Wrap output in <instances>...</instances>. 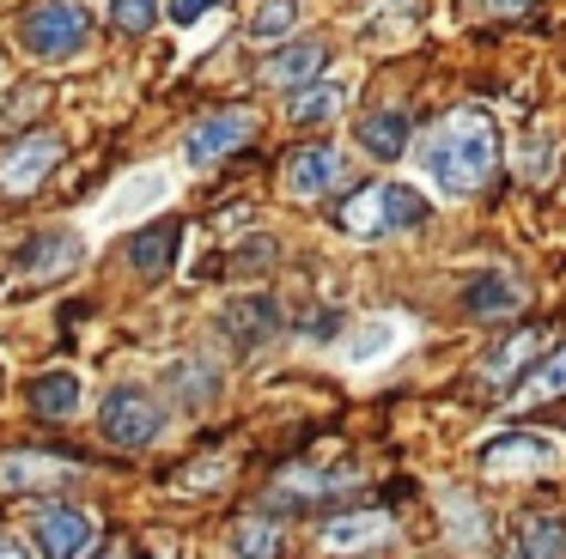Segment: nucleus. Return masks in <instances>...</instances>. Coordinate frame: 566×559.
<instances>
[{
	"mask_svg": "<svg viewBox=\"0 0 566 559\" xmlns=\"http://www.w3.org/2000/svg\"><path fill=\"white\" fill-rule=\"evenodd\" d=\"M0 383H7V371H0Z\"/></svg>",
	"mask_w": 566,
	"mask_h": 559,
	"instance_id": "30",
	"label": "nucleus"
},
{
	"mask_svg": "<svg viewBox=\"0 0 566 559\" xmlns=\"http://www.w3.org/2000/svg\"><path fill=\"white\" fill-rule=\"evenodd\" d=\"M481 7H488L493 19H517V12H530L536 0H481Z\"/></svg>",
	"mask_w": 566,
	"mask_h": 559,
	"instance_id": "28",
	"label": "nucleus"
},
{
	"mask_svg": "<svg viewBox=\"0 0 566 559\" xmlns=\"http://www.w3.org/2000/svg\"><path fill=\"white\" fill-rule=\"evenodd\" d=\"M427 219H432V201L420 189H408V182H366V189H354L342 201L335 225L347 238H390V231H415Z\"/></svg>",
	"mask_w": 566,
	"mask_h": 559,
	"instance_id": "2",
	"label": "nucleus"
},
{
	"mask_svg": "<svg viewBox=\"0 0 566 559\" xmlns=\"http://www.w3.org/2000/svg\"><path fill=\"white\" fill-rule=\"evenodd\" d=\"M226 335L238 340V347H262V340H274L281 335V304L269 298V292H256V298H238V304H226Z\"/></svg>",
	"mask_w": 566,
	"mask_h": 559,
	"instance_id": "13",
	"label": "nucleus"
},
{
	"mask_svg": "<svg viewBox=\"0 0 566 559\" xmlns=\"http://www.w3.org/2000/svg\"><path fill=\"white\" fill-rule=\"evenodd\" d=\"M55 165H62V134L50 128L19 134V140L0 146V194H31Z\"/></svg>",
	"mask_w": 566,
	"mask_h": 559,
	"instance_id": "5",
	"label": "nucleus"
},
{
	"mask_svg": "<svg viewBox=\"0 0 566 559\" xmlns=\"http://www.w3.org/2000/svg\"><path fill=\"white\" fill-rule=\"evenodd\" d=\"M177 243H184V225H171V219H159V225H140L135 238H128V262H135V274H171L177 262Z\"/></svg>",
	"mask_w": 566,
	"mask_h": 559,
	"instance_id": "15",
	"label": "nucleus"
},
{
	"mask_svg": "<svg viewBox=\"0 0 566 559\" xmlns=\"http://www.w3.org/2000/svg\"><path fill=\"white\" fill-rule=\"evenodd\" d=\"M505 559H566V517L560 510H530V517H517L512 541H505Z\"/></svg>",
	"mask_w": 566,
	"mask_h": 559,
	"instance_id": "10",
	"label": "nucleus"
},
{
	"mask_svg": "<svg viewBox=\"0 0 566 559\" xmlns=\"http://www.w3.org/2000/svg\"><path fill=\"white\" fill-rule=\"evenodd\" d=\"M347 109V80H311L293 92V122L298 128H317V122L342 116Z\"/></svg>",
	"mask_w": 566,
	"mask_h": 559,
	"instance_id": "19",
	"label": "nucleus"
},
{
	"mask_svg": "<svg viewBox=\"0 0 566 559\" xmlns=\"http://www.w3.org/2000/svg\"><path fill=\"white\" fill-rule=\"evenodd\" d=\"M359 146H366L371 158H384V165L402 158L408 152V116L402 109H371V116L359 122Z\"/></svg>",
	"mask_w": 566,
	"mask_h": 559,
	"instance_id": "20",
	"label": "nucleus"
},
{
	"mask_svg": "<svg viewBox=\"0 0 566 559\" xmlns=\"http://www.w3.org/2000/svg\"><path fill=\"white\" fill-rule=\"evenodd\" d=\"M98 425H104V437H111V444L147 450V444H159V432H165V408L140 383H123V389H111V395H104Z\"/></svg>",
	"mask_w": 566,
	"mask_h": 559,
	"instance_id": "4",
	"label": "nucleus"
},
{
	"mask_svg": "<svg viewBox=\"0 0 566 559\" xmlns=\"http://www.w3.org/2000/svg\"><path fill=\"white\" fill-rule=\"evenodd\" d=\"M566 395V347H554L542 365H530V377L517 383V401L536 408V401H560Z\"/></svg>",
	"mask_w": 566,
	"mask_h": 559,
	"instance_id": "23",
	"label": "nucleus"
},
{
	"mask_svg": "<svg viewBox=\"0 0 566 559\" xmlns=\"http://www.w3.org/2000/svg\"><path fill=\"white\" fill-rule=\"evenodd\" d=\"M213 7H220V0H165V12H171L177 24H196L201 12H213Z\"/></svg>",
	"mask_w": 566,
	"mask_h": 559,
	"instance_id": "27",
	"label": "nucleus"
},
{
	"mask_svg": "<svg viewBox=\"0 0 566 559\" xmlns=\"http://www.w3.org/2000/svg\"><path fill=\"white\" fill-rule=\"evenodd\" d=\"M463 310L469 316H517L524 310V286L512 274H475L463 286Z\"/></svg>",
	"mask_w": 566,
	"mask_h": 559,
	"instance_id": "17",
	"label": "nucleus"
},
{
	"mask_svg": "<svg viewBox=\"0 0 566 559\" xmlns=\"http://www.w3.org/2000/svg\"><path fill=\"white\" fill-rule=\"evenodd\" d=\"M293 24H298V0H262V7L250 12V36H256V43H281Z\"/></svg>",
	"mask_w": 566,
	"mask_h": 559,
	"instance_id": "24",
	"label": "nucleus"
},
{
	"mask_svg": "<svg viewBox=\"0 0 566 559\" xmlns=\"http://www.w3.org/2000/svg\"><path fill=\"white\" fill-rule=\"evenodd\" d=\"M347 481H354V474H305V468H298V474H281V493L286 498H317V493L347 486Z\"/></svg>",
	"mask_w": 566,
	"mask_h": 559,
	"instance_id": "26",
	"label": "nucleus"
},
{
	"mask_svg": "<svg viewBox=\"0 0 566 559\" xmlns=\"http://www.w3.org/2000/svg\"><path fill=\"white\" fill-rule=\"evenodd\" d=\"M323 43H286L262 61V85H281V92H298V85L323 80Z\"/></svg>",
	"mask_w": 566,
	"mask_h": 559,
	"instance_id": "14",
	"label": "nucleus"
},
{
	"mask_svg": "<svg viewBox=\"0 0 566 559\" xmlns=\"http://www.w3.org/2000/svg\"><path fill=\"white\" fill-rule=\"evenodd\" d=\"M0 559H19V547H13V541H0Z\"/></svg>",
	"mask_w": 566,
	"mask_h": 559,
	"instance_id": "29",
	"label": "nucleus"
},
{
	"mask_svg": "<svg viewBox=\"0 0 566 559\" xmlns=\"http://www.w3.org/2000/svg\"><path fill=\"white\" fill-rule=\"evenodd\" d=\"M80 262V238L74 231H38V238L25 243V250L13 255V267L25 280H50V274H67V267Z\"/></svg>",
	"mask_w": 566,
	"mask_h": 559,
	"instance_id": "12",
	"label": "nucleus"
},
{
	"mask_svg": "<svg viewBox=\"0 0 566 559\" xmlns=\"http://www.w3.org/2000/svg\"><path fill=\"white\" fill-rule=\"evenodd\" d=\"M286 194H293V201H323V194H335L342 189V152H335V146H298L293 158H286Z\"/></svg>",
	"mask_w": 566,
	"mask_h": 559,
	"instance_id": "9",
	"label": "nucleus"
},
{
	"mask_svg": "<svg viewBox=\"0 0 566 559\" xmlns=\"http://www.w3.org/2000/svg\"><path fill=\"white\" fill-rule=\"evenodd\" d=\"M384 535H390V517H384V510H354V517H335L329 529H323V547H329V553H359V547H378Z\"/></svg>",
	"mask_w": 566,
	"mask_h": 559,
	"instance_id": "18",
	"label": "nucleus"
},
{
	"mask_svg": "<svg viewBox=\"0 0 566 559\" xmlns=\"http://www.w3.org/2000/svg\"><path fill=\"white\" fill-rule=\"evenodd\" d=\"M250 134H256V116H250V109H213V116H201L196 128H189L184 152L196 158V165H220L238 146H250Z\"/></svg>",
	"mask_w": 566,
	"mask_h": 559,
	"instance_id": "7",
	"label": "nucleus"
},
{
	"mask_svg": "<svg viewBox=\"0 0 566 559\" xmlns=\"http://www.w3.org/2000/svg\"><path fill=\"white\" fill-rule=\"evenodd\" d=\"M542 340H548V328H512V335L500 340V347L488 352V359H481V377H488V383H505V377H517V371H530V365H536V352H542Z\"/></svg>",
	"mask_w": 566,
	"mask_h": 559,
	"instance_id": "16",
	"label": "nucleus"
},
{
	"mask_svg": "<svg viewBox=\"0 0 566 559\" xmlns=\"http://www.w3.org/2000/svg\"><path fill=\"white\" fill-rule=\"evenodd\" d=\"M74 481V462L43 456V450H13L0 456V493H38V486H62Z\"/></svg>",
	"mask_w": 566,
	"mask_h": 559,
	"instance_id": "11",
	"label": "nucleus"
},
{
	"mask_svg": "<svg viewBox=\"0 0 566 559\" xmlns=\"http://www.w3.org/2000/svg\"><path fill=\"white\" fill-rule=\"evenodd\" d=\"M481 468L488 474H548L554 462H560V450H554V437L542 432H500L481 444Z\"/></svg>",
	"mask_w": 566,
	"mask_h": 559,
	"instance_id": "6",
	"label": "nucleus"
},
{
	"mask_svg": "<svg viewBox=\"0 0 566 559\" xmlns=\"http://www.w3.org/2000/svg\"><path fill=\"white\" fill-rule=\"evenodd\" d=\"M31 541H38L43 559H80L92 541V517L74 505H43L38 517H31Z\"/></svg>",
	"mask_w": 566,
	"mask_h": 559,
	"instance_id": "8",
	"label": "nucleus"
},
{
	"mask_svg": "<svg viewBox=\"0 0 566 559\" xmlns=\"http://www.w3.org/2000/svg\"><path fill=\"white\" fill-rule=\"evenodd\" d=\"M232 547H238V559H281L286 553V535H281V523H274V517H238Z\"/></svg>",
	"mask_w": 566,
	"mask_h": 559,
	"instance_id": "22",
	"label": "nucleus"
},
{
	"mask_svg": "<svg viewBox=\"0 0 566 559\" xmlns=\"http://www.w3.org/2000/svg\"><path fill=\"white\" fill-rule=\"evenodd\" d=\"M19 43L38 61H74L92 43V12L80 0H38V7L19 19Z\"/></svg>",
	"mask_w": 566,
	"mask_h": 559,
	"instance_id": "3",
	"label": "nucleus"
},
{
	"mask_svg": "<svg viewBox=\"0 0 566 559\" xmlns=\"http://www.w3.org/2000/svg\"><path fill=\"white\" fill-rule=\"evenodd\" d=\"M420 165H427V177H439L444 194H475V189H488L493 170H500V122H493L481 104L451 109V116H444L439 128L427 134V146H420Z\"/></svg>",
	"mask_w": 566,
	"mask_h": 559,
	"instance_id": "1",
	"label": "nucleus"
},
{
	"mask_svg": "<svg viewBox=\"0 0 566 559\" xmlns=\"http://www.w3.org/2000/svg\"><path fill=\"white\" fill-rule=\"evenodd\" d=\"M104 12H111V24L123 36H140V31H153V19H159V0H104Z\"/></svg>",
	"mask_w": 566,
	"mask_h": 559,
	"instance_id": "25",
	"label": "nucleus"
},
{
	"mask_svg": "<svg viewBox=\"0 0 566 559\" xmlns=\"http://www.w3.org/2000/svg\"><path fill=\"white\" fill-rule=\"evenodd\" d=\"M31 408H38V420H67V413L80 408V377L74 371H43L38 383H31Z\"/></svg>",
	"mask_w": 566,
	"mask_h": 559,
	"instance_id": "21",
	"label": "nucleus"
}]
</instances>
